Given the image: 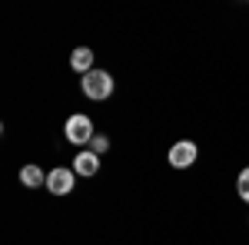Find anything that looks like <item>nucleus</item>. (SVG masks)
Returning a JSON list of instances; mask_svg holds the SVG:
<instances>
[{
    "label": "nucleus",
    "instance_id": "nucleus-4",
    "mask_svg": "<svg viewBox=\"0 0 249 245\" xmlns=\"http://www.w3.org/2000/svg\"><path fill=\"white\" fill-rule=\"evenodd\" d=\"M196 152H199V149H196V143H193V139H179V143L170 149L166 159H170L173 169H190L193 163H196Z\"/></svg>",
    "mask_w": 249,
    "mask_h": 245
},
{
    "label": "nucleus",
    "instance_id": "nucleus-2",
    "mask_svg": "<svg viewBox=\"0 0 249 245\" xmlns=\"http://www.w3.org/2000/svg\"><path fill=\"white\" fill-rule=\"evenodd\" d=\"M63 132H67V139H70L73 146H87V143L96 136L90 116H83V113H73V116H70V119H67V126H63Z\"/></svg>",
    "mask_w": 249,
    "mask_h": 245
},
{
    "label": "nucleus",
    "instance_id": "nucleus-1",
    "mask_svg": "<svg viewBox=\"0 0 249 245\" xmlns=\"http://www.w3.org/2000/svg\"><path fill=\"white\" fill-rule=\"evenodd\" d=\"M80 86H83V93H87V99H107V96L113 93V76L107 73V70H93V73H87L83 80H80Z\"/></svg>",
    "mask_w": 249,
    "mask_h": 245
},
{
    "label": "nucleus",
    "instance_id": "nucleus-9",
    "mask_svg": "<svg viewBox=\"0 0 249 245\" xmlns=\"http://www.w3.org/2000/svg\"><path fill=\"white\" fill-rule=\"evenodd\" d=\"M107 149H110V139L96 132L93 139H90V152H96V156H103V152H107Z\"/></svg>",
    "mask_w": 249,
    "mask_h": 245
},
{
    "label": "nucleus",
    "instance_id": "nucleus-3",
    "mask_svg": "<svg viewBox=\"0 0 249 245\" xmlns=\"http://www.w3.org/2000/svg\"><path fill=\"white\" fill-rule=\"evenodd\" d=\"M77 186V172L67 169V166H57V169L47 172V189L53 192V196H67V192H73Z\"/></svg>",
    "mask_w": 249,
    "mask_h": 245
},
{
    "label": "nucleus",
    "instance_id": "nucleus-5",
    "mask_svg": "<svg viewBox=\"0 0 249 245\" xmlns=\"http://www.w3.org/2000/svg\"><path fill=\"white\" fill-rule=\"evenodd\" d=\"M73 172H77V176H96V172H100V156L90 152V149H83L77 159H73Z\"/></svg>",
    "mask_w": 249,
    "mask_h": 245
},
{
    "label": "nucleus",
    "instance_id": "nucleus-7",
    "mask_svg": "<svg viewBox=\"0 0 249 245\" xmlns=\"http://www.w3.org/2000/svg\"><path fill=\"white\" fill-rule=\"evenodd\" d=\"M20 186L40 189V186H47V176H43L40 166H23V169H20Z\"/></svg>",
    "mask_w": 249,
    "mask_h": 245
},
{
    "label": "nucleus",
    "instance_id": "nucleus-6",
    "mask_svg": "<svg viewBox=\"0 0 249 245\" xmlns=\"http://www.w3.org/2000/svg\"><path fill=\"white\" fill-rule=\"evenodd\" d=\"M70 66L83 76L93 73V50H90V47H77V50L70 53Z\"/></svg>",
    "mask_w": 249,
    "mask_h": 245
},
{
    "label": "nucleus",
    "instance_id": "nucleus-8",
    "mask_svg": "<svg viewBox=\"0 0 249 245\" xmlns=\"http://www.w3.org/2000/svg\"><path fill=\"white\" fill-rule=\"evenodd\" d=\"M236 192H239L243 202H249V166L239 172V179H236Z\"/></svg>",
    "mask_w": 249,
    "mask_h": 245
}]
</instances>
